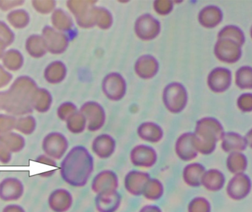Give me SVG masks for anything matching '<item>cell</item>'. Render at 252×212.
I'll list each match as a JSON object with an SVG mask.
<instances>
[{
  "mask_svg": "<svg viewBox=\"0 0 252 212\" xmlns=\"http://www.w3.org/2000/svg\"><path fill=\"white\" fill-rule=\"evenodd\" d=\"M164 192L162 183L158 179L151 178L145 185L142 195L148 201H157L162 198Z\"/></svg>",
  "mask_w": 252,
  "mask_h": 212,
  "instance_id": "30",
  "label": "cell"
},
{
  "mask_svg": "<svg viewBox=\"0 0 252 212\" xmlns=\"http://www.w3.org/2000/svg\"><path fill=\"white\" fill-rule=\"evenodd\" d=\"M137 134L145 142L158 143L162 139L164 132L161 126L157 123L145 121L138 127Z\"/></svg>",
  "mask_w": 252,
  "mask_h": 212,
  "instance_id": "22",
  "label": "cell"
},
{
  "mask_svg": "<svg viewBox=\"0 0 252 212\" xmlns=\"http://www.w3.org/2000/svg\"><path fill=\"white\" fill-rule=\"evenodd\" d=\"M237 106L242 112L249 113L252 111V94L244 93L238 97Z\"/></svg>",
  "mask_w": 252,
  "mask_h": 212,
  "instance_id": "40",
  "label": "cell"
},
{
  "mask_svg": "<svg viewBox=\"0 0 252 212\" xmlns=\"http://www.w3.org/2000/svg\"><path fill=\"white\" fill-rule=\"evenodd\" d=\"M218 38L232 40L241 46L244 45L246 40L242 30L235 25H226L222 28L218 34Z\"/></svg>",
  "mask_w": 252,
  "mask_h": 212,
  "instance_id": "32",
  "label": "cell"
},
{
  "mask_svg": "<svg viewBox=\"0 0 252 212\" xmlns=\"http://www.w3.org/2000/svg\"><path fill=\"white\" fill-rule=\"evenodd\" d=\"M2 212H25L21 206L16 204H10L3 209Z\"/></svg>",
  "mask_w": 252,
  "mask_h": 212,
  "instance_id": "43",
  "label": "cell"
},
{
  "mask_svg": "<svg viewBox=\"0 0 252 212\" xmlns=\"http://www.w3.org/2000/svg\"><path fill=\"white\" fill-rule=\"evenodd\" d=\"M214 53L220 61L226 63H235L242 56V46L232 40L218 38L215 45Z\"/></svg>",
  "mask_w": 252,
  "mask_h": 212,
  "instance_id": "7",
  "label": "cell"
},
{
  "mask_svg": "<svg viewBox=\"0 0 252 212\" xmlns=\"http://www.w3.org/2000/svg\"><path fill=\"white\" fill-rule=\"evenodd\" d=\"M193 136V133L188 132L181 135L176 140L175 151L182 161H192L198 156V151L194 146Z\"/></svg>",
  "mask_w": 252,
  "mask_h": 212,
  "instance_id": "15",
  "label": "cell"
},
{
  "mask_svg": "<svg viewBox=\"0 0 252 212\" xmlns=\"http://www.w3.org/2000/svg\"><path fill=\"white\" fill-rule=\"evenodd\" d=\"M151 178L149 173L146 172L130 170L124 179L126 190L133 196L142 195L145 185Z\"/></svg>",
  "mask_w": 252,
  "mask_h": 212,
  "instance_id": "14",
  "label": "cell"
},
{
  "mask_svg": "<svg viewBox=\"0 0 252 212\" xmlns=\"http://www.w3.org/2000/svg\"><path fill=\"white\" fill-rule=\"evenodd\" d=\"M23 183L16 178H7L0 182V199L3 201H16L24 194Z\"/></svg>",
  "mask_w": 252,
  "mask_h": 212,
  "instance_id": "16",
  "label": "cell"
},
{
  "mask_svg": "<svg viewBox=\"0 0 252 212\" xmlns=\"http://www.w3.org/2000/svg\"><path fill=\"white\" fill-rule=\"evenodd\" d=\"M250 34H251V37H252V28H251V30H250Z\"/></svg>",
  "mask_w": 252,
  "mask_h": 212,
  "instance_id": "46",
  "label": "cell"
},
{
  "mask_svg": "<svg viewBox=\"0 0 252 212\" xmlns=\"http://www.w3.org/2000/svg\"><path fill=\"white\" fill-rule=\"evenodd\" d=\"M154 9L158 15L167 16L173 10V1L170 0H157L154 2Z\"/></svg>",
  "mask_w": 252,
  "mask_h": 212,
  "instance_id": "38",
  "label": "cell"
},
{
  "mask_svg": "<svg viewBox=\"0 0 252 212\" xmlns=\"http://www.w3.org/2000/svg\"><path fill=\"white\" fill-rule=\"evenodd\" d=\"M139 212H162L161 209L156 205L144 206Z\"/></svg>",
  "mask_w": 252,
  "mask_h": 212,
  "instance_id": "44",
  "label": "cell"
},
{
  "mask_svg": "<svg viewBox=\"0 0 252 212\" xmlns=\"http://www.w3.org/2000/svg\"><path fill=\"white\" fill-rule=\"evenodd\" d=\"M69 148L67 139L58 132L50 133L44 137L42 148L46 155L54 160L63 158Z\"/></svg>",
  "mask_w": 252,
  "mask_h": 212,
  "instance_id": "8",
  "label": "cell"
},
{
  "mask_svg": "<svg viewBox=\"0 0 252 212\" xmlns=\"http://www.w3.org/2000/svg\"><path fill=\"white\" fill-rule=\"evenodd\" d=\"M67 69L62 61H55L49 64L44 72V78L50 84L62 83L66 78Z\"/></svg>",
  "mask_w": 252,
  "mask_h": 212,
  "instance_id": "25",
  "label": "cell"
},
{
  "mask_svg": "<svg viewBox=\"0 0 252 212\" xmlns=\"http://www.w3.org/2000/svg\"><path fill=\"white\" fill-rule=\"evenodd\" d=\"M78 111V108L75 104L70 102H66L61 105L58 108V116L61 120L66 121L68 118L72 114Z\"/></svg>",
  "mask_w": 252,
  "mask_h": 212,
  "instance_id": "39",
  "label": "cell"
},
{
  "mask_svg": "<svg viewBox=\"0 0 252 212\" xmlns=\"http://www.w3.org/2000/svg\"><path fill=\"white\" fill-rule=\"evenodd\" d=\"M95 1L71 0L66 2L68 8L75 16L77 24L82 28L96 26L94 19Z\"/></svg>",
  "mask_w": 252,
  "mask_h": 212,
  "instance_id": "4",
  "label": "cell"
},
{
  "mask_svg": "<svg viewBox=\"0 0 252 212\" xmlns=\"http://www.w3.org/2000/svg\"><path fill=\"white\" fill-rule=\"evenodd\" d=\"M195 149L203 155L213 153L216 145L222 139L224 130L219 120L213 117H204L198 120L193 133Z\"/></svg>",
  "mask_w": 252,
  "mask_h": 212,
  "instance_id": "2",
  "label": "cell"
},
{
  "mask_svg": "<svg viewBox=\"0 0 252 212\" xmlns=\"http://www.w3.org/2000/svg\"><path fill=\"white\" fill-rule=\"evenodd\" d=\"M66 122L68 130L75 134L83 133L87 127V120L80 111L69 117Z\"/></svg>",
  "mask_w": 252,
  "mask_h": 212,
  "instance_id": "35",
  "label": "cell"
},
{
  "mask_svg": "<svg viewBox=\"0 0 252 212\" xmlns=\"http://www.w3.org/2000/svg\"><path fill=\"white\" fill-rule=\"evenodd\" d=\"M224 182V175L217 170L206 171L201 179V185L210 191L220 190Z\"/></svg>",
  "mask_w": 252,
  "mask_h": 212,
  "instance_id": "26",
  "label": "cell"
},
{
  "mask_svg": "<svg viewBox=\"0 0 252 212\" xmlns=\"http://www.w3.org/2000/svg\"><path fill=\"white\" fill-rule=\"evenodd\" d=\"M0 143L4 145L10 152H19L25 147V142L21 135L14 133L0 134Z\"/></svg>",
  "mask_w": 252,
  "mask_h": 212,
  "instance_id": "28",
  "label": "cell"
},
{
  "mask_svg": "<svg viewBox=\"0 0 252 212\" xmlns=\"http://www.w3.org/2000/svg\"><path fill=\"white\" fill-rule=\"evenodd\" d=\"M52 23L55 29L62 32H69L74 27L72 17L62 9H57L53 12Z\"/></svg>",
  "mask_w": 252,
  "mask_h": 212,
  "instance_id": "27",
  "label": "cell"
},
{
  "mask_svg": "<svg viewBox=\"0 0 252 212\" xmlns=\"http://www.w3.org/2000/svg\"><path fill=\"white\" fill-rule=\"evenodd\" d=\"M95 25L102 30H109L113 24L114 19L112 13L106 7L95 6L94 8Z\"/></svg>",
  "mask_w": 252,
  "mask_h": 212,
  "instance_id": "33",
  "label": "cell"
},
{
  "mask_svg": "<svg viewBox=\"0 0 252 212\" xmlns=\"http://www.w3.org/2000/svg\"><path fill=\"white\" fill-rule=\"evenodd\" d=\"M43 38L47 50L52 54H62L69 46V38L66 34L51 27L44 28Z\"/></svg>",
  "mask_w": 252,
  "mask_h": 212,
  "instance_id": "11",
  "label": "cell"
},
{
  "mask_svg": "<svg viewBox=\"0 0 252 212\" xmlns=\"http://www.w3.org/2000/svg\"><path fill=\"white\" fill-rule=\"evenodd\" d=\"M11 160L10 151L0 143V161L3 164H7Z\"/></svg>",
  "mask_w": 252,
  "mask_h": 212,
  "instance_id": "41",
  "label": "cell"
},
{
  "mask_svg": "<svg viewBox=\"0 0 252 212\" xmlns=\"http://www.w3.org/2000/svg\"><path fill=\"white\" fill-rule=\"evenodd\" d=\"M248 161L242 152H232L227 158L228 170L232 173L241 174L247 168Z\"/></svg>",
  "mask_w": 252,
  "mask_h": 212,
  "instance_id": "31",
  "label": "cell"
},
{
  "mask_svg": "<svg viewBox=\"0 0 252 212\" xmlns=\"http://www.w3.org/2000/svg\"><path fill=\"white\" fill-rule=\"evenodd\" d=\"M130 160L135 167L151 168L157 164V152L149 145H136L130 151Z\"/></svg>",
  "mask_w": 252,
  "mask_h": 212,
  "instance_id": "10",
  "label": "cell"
},
{
  "mask_svg": "<svg viewBox=\"0 0 252 212\" xmlns=\"http://www.w3.org/2000/svg\"><path fill=\"white\" fill-rule=\"evenodd\" d=\"M102 91L109 100L120 101L127 92L125 78L118 72L108 74L102 81Z\"/></svg>",
  "mask_w": 252,
  "mask_h": 212,
  "instance_id": "5",
  "label": "cell"
},
{
  "mask_svg": "<svg viewBox=\"0 0 252 212\" xmlns=\"http://www.w3.org/2000/svg\"><path fill=\"white\" fill-rule=\"evenodd\" d=\"M188 212H210V204L206 198L197 197L191 200L188 204Z\"/></svg>",
  "mask_w": 252,
  "mask_h": 212,
  "instance_id": "37",
  "label": "cell"
},
{
  "mask_svg": "<svg viewBox=\"0 0 252 212\" xmlns=\"http://www.w3.org/2000/svg\"><path fill=\"white\" fill-rule=\"evenodd\" d=\"M94 202L98 212H116L121 207L122 196L118 190L97 194Z\"/></svg>",
  "mask_w": 252,
  "mask_h": 212,
  "instance_id": "20",
  "label": "cell"
},
{
  "mask_svg": "<svg viewBox=\"0 0 252 212\" xmlns=\"http://www.w3.org/2000/svg\"><path fill=\"white\" fill-rule=\"evenodd\" d=\"M238 188L232 192H229L228 195L229 196H235V193H238L236 197V200L243 199L245 198L248 194L250 193V189H251V182L249 179V176L241 173L240 174V185L238 186V183L235 182V179H232L228 185V188Z\"/></svg>",
  "mask_w": 252,
  "mask_h": 212,
  "instance_id": "29",
  "label": "cell"
},
{
  "mask_svg": "<svg viewBox=\"0 0 252 212\" xmlns=\"http://www.w3.org/2000/svg\"><path fill=\"white\" fill-rule=\"evenodd\" d=\"M119 179L118 175L112 170L100 172L92 182V190L97 194L106 193L118 190Z\"/></svg>",
  "mask_w": 252,
  "mask_h": 212,
  "instance_id": "13",
  "label": "cell"
},
{
  "mask_svg": "<svg viewBox=\"0 0 252 212\" xmlns=\"http://www.w3.org/2000/svg\"><path fill=\"white\" fill-rule=\"evenodd\" d=\"M93 152L101 159L110 158L116 150V141L109 134H100L95 137L92 144Z\"/></svg>",
  "mask_w": 252,
  "mask_h": 212,
  "instance_id": "19",
  "label": "cell"
},
{
  "mask_svg": "<svg viewBox=\"0 0 252 212\" xmlns=\"http://www.w3.org/2000/svg\"><path fill=\"white\" fill-rule=\"evenodd\" d=\"M205 167L198 163L187 165L183 170V180L191 187H198L201 185V179L205 173Z\"/></svg>",
  "mask_w": 252,
  "mask_h": 212,
  "instance_id": "24",
  "label": "cell"
},
{
  "mask_svg": "<svg viewBox=\"0 0 252 212\" xmlns=\"http://www.w3.org/2000/svg\"><path fill=\"white\" fill-rule=\"evenodd\" d=\"M221 10L216 5L204 7L198 13V22L201 26L208 29L217 27L223 20Z\"/></svg>",
  "mask_w": 252,
  "mask_h": 212,
  "instance_id": "21",
  "label": "cell"
},
{
  "mask_svg": "<svg viewBox=\"0 0 252 212\" xmlns=\"http://www.w3.org/2000/svg\"><path fill=\"white\" fill-rule=\"evenodd\" d=\"M36 94V99L35 100H32L33 106L35 104V109L41 113L48 111L53 101L50 93L47 90L41 89L38 90Z\"/></svg>",
  "mask_w": 252,
  "mask_h": 212,
  "instance_id": "36",
  "label": "cell"
},
{
  "mask_svg": "<svg viewBox=\"0 0 252 212\" xmlns=\"http://www.w3.org/2000/svg\"><path fill=\"white\" fill-rule=\"evenodd\" d=\"M235 84L241 90H252V67L241 66L235 73Z\"/></svg>",
  "mask_w": 252,
  "mask_h": 212,
  "instance_id": "34",
  "label": "cell"
},
{
  "mask_svg": "<svg viewBox=\"0 0 252 212\" xmlns=\"http://www.w3.org/2000/svg\"><path fill=\"white\" fill-rule=\"evenodd\" d=\"M162 100L167 111L172 114H179L188 104V91L181 83H170L164 89Z\"/></svg>",
  "mask_w": 252,
  "mask_h": 212,
  "instance_id": "3",
  "label": "cell"
},
{
  "mask_svg": "<svg viewBox=\"0 0 252 212\" xmlns=\"http://www.w3.org/2000/svg\"><path fill=\"white\" fill-rule=\"evenodd\" d=\"M232 78V72L229 69L223 67L215 68L207 77V86L214 93H223L230 88Z\"/></svg>",
  "mask_w": 252,
  "mask_h": 212,
  "instance_id": "12",
  "label": "cell"
},
{
  "mask_svg": "<svg viewBox=\"0 0 252 212\" xmlns=\"http://www.w3.org/2000/svg\"><path fill=\"white\" fill-rule=\"evenodd\" d=\"M221 140L222 149L224 152L229 153L242 152L245 151L247 147L245 137H243L235 132L224 133Z\"/></svg>",
  "mask_w": 252,
  "mask_h": 212,
  "instance_id": "23",
  "label": "cell"
},
{
  "mask_svg": "<svg viewBox=\"0 0 252 212\" xmlns=\"http://www.w3.org/2000/svg\"><path fill=\"white\" fill-rule=\"evenodd\" d=\"M246 141H247V146H250L252 149V128L245 136Z\"/></svg>",
  "mask_w": 252,
  "mask_h": 212,
  "instance_id": "45",
  "label": "cell"
},
{
  "mask_svg": "<svg viewBox=\"0 0 252 212\" xmlns=\"http://www.w3.org/2000/svg\"><path fill=\"white\" fill-rule=\"evenodd\" d=\"M136 36L142 41L155 39L161 32V23L150 13L141 15L136 19L134 25Z\"/></svg>",
  "mask_w": 252,
  "mask_h": 212,
  "instance_id": "6",
  "label": "cell"
},
{
  "mask_svg": "<svg viewBox=\"0 0 252 212\" xmlns=\"http://www.w3.org/2000/svg\"><path fill=\"white\" fill-rule=\"evenodd\" d=\"M94 170V159L84 146L74 147L65 155L61 164L60 173L63 180L75 187L86 186Z\"/></svg>",
  "mask_w": 252,
  "mask_h": 212,
  "instance_id": "1",
  "label": "cell"
},
{
  "mask_svg": "<svg viewBox=\"0 0 252 212\" xmlns=\"http://www.w3.org/2000/svg\"><path fill=\"white\" fill-rule=\"evenodd\" d=\"M80 111L87 120V127L90 131H97L104 125L106 112L103 106L97 102H87L81 107Z\"/></svg>",
  "mask_w": 252,
  "mask_h": 212,
  "instance_id": "9",
  "label": "cell"
},
{
  "mask_svg": "<svg viewBox=\"0 0 252 212\" xmlns=\"http://www.w3.org/2000/svg\"><path fill=\"white\" fill-rule=\"evenodd\" d=\"M159 63L155 57L151 55H144L136 60L134 71L139 78L144 80L154 78L158 73Z\"/></svg>",
  "mask_w": 252,
  "mask_h": 212,
  "instance_id": "17",
  "label": "cell"
},
{
  "mask_svg": "<svg viewBox=\"0 0 252 212\" xmlns=\"http://www.w3.org/2000/svg\"><path fill=\"white\" fill-rule=\"evenodd\" d=\"M48 204L52 211L66 212L73 204V197L69 191L59 188L51 192L49 196Z\"/></svg>",
  "mask_w": 252,
  "mask_h": 212,
  "instance_id": "18",
  "label": "cell"
},
{
  "mask_svg": "<svg viewBox=\"0 0 252 212\" xmlns=\"http://www.w3.org/2000/svg\"><path fill=\"white\" fill-rule=\"evenodd\" d=\"M36 161L37 162L41 163V164H47V165L53 166V167H56L57 166L56 161L47 155H40L39 157L36 158Z\"/></svg>",
  "mask_w": 252,
  "mask_h": 212,
  "instance_id": "42",
  "label": "cell"
}]
</instances>
